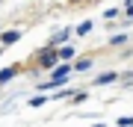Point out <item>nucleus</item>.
<instances>
[{
	"mask_svg": "<svg viewBox=\"0 0 133 127\" xmlns=\"http://www.w3.org/2000/svg\"><path fill=\"white\" fill-rule=\"evenodd\" d=\"M89 30H92V21H83L80 27H77V36H86V33H89Z\"/></svg>",
	"mask_w": 133,
	"mask_h": 127,
	"instance_id": "nucleus-9",
	"label": "nucleus"
},
{
	"mask_svg": "<svg viewBox=\"0 0 133 127\" xmlns=\"http://www.w3.org/2000/svg\"><path fill=\"white\" fill-rule=\"evenodd\" d=\"M59 59H62V56H59V50H56V47H48V50H42V53H38V62H42V68H53Z\"/></svg>",
	"mask_w": 133,
	"mask_h": 127,
	"instance_id": "nucleus-2",
	"label": "nucleus"
},
{
	"mask_svg": "<svg viewBox=\"0 0 133 127\" xmlns=\"http://www.w3.org/2000/svg\"><path fill=\"white\" fill-rule=\"evenodd\" d=\"M44 101H48V98H44V95H36V98H30V106H33V109H36V106H42V104H44Z\"/></svg>",
	"mask_w": 133,
	"mask_h": 127,
	"instance_id": "nucleus-8",
	"label": "nucleus"
},
{
	"mask_svg": "<svg viewBox=\"0 0 133 127\" xmlns=\"http://www.w3.org/2000/svg\"><path fill=\"white\" fill-rule=\"evenodd\" d=\"M92 68V59H80V62H74V71H89Z\"/></svg>",
	"mask_w": 133,
	"mask_h": 127,
	"instance_id": "nucleus-7",
	"label": "nucleus"
},
{
	"mask_svg": "<svg viewBox=\"0 0 133 127\" xmlns=\"http://www.w3.org/2000/svg\"><path fill=\"white\" fill-rule=\"evenodd\" d=\"M74 71V65H59L56 71H53V77H50V83H44L42 89H53V86H59V83H65L68 80V74Z\"/></svg>",
	"mask_w": 133,
	"mask_h": 127,
	"instance_id": "nucleus-1",
	"label": "nucleus"
},
{
	"mask_svg": "<svg viewBox=\"0 0 133 127\" xmlns=\"http://www.w3.org/2000/svg\"><path fill=\"white\" fill-rule=\"evenodd\" d=\"M59 56L62 59H71L74 56V47H59Z\"/></svg>",
	"mask_w": 133,
	"mask_h": 127,
	"instance_id": "nucleus-10",
	"label": "nucleus"
},
{
	"mask_svg": "<svg viewBox=\"0 0 133 127\" xmlns=\"http://www.w3.org/2000/svg\"><path fill=\"white\" fill-rule=\"evenodd\" d=\"M15 74H18V65H15V68H6V71H0V86H3V83H9Z\"/></svg>",
	"mask_w": 133,
	"mask_h": 127,
	"instance_id": "nucleus-5",
	"label": "nucleus"
},
{
	"mask_svg": "<svg viewBox=\"0 0 133 127\" xmlns=\"http://www.w3.org/2000/svg\"><path fill=\"white\" fill-rule=\"evenodd\" d=\"M18 38H21L18 30H9V33H3V36H0V42H3V44H15Z\"/></svg>",
	"mask_w": 133,
	"mask_h": 127,
	"instance_id": "nucleus-4",
	"label": "nucleus"
},
{
	"mask_svg": "<svg viewBox=\"0 0 133 127\" xmlns=\"http://www.w3.org/2000/svg\"><path fill=\"white\" fill-rule=\"evenodd\" d=\"M124 42H127V36H112V44H115V47H121Z\"/></svg>",
	"mask_w": 133,
	"mask_h": 127,
	"instance_id": "nucleus-11",
	"label": "nucleus"
},
{
	"mask_svg": "<svg viewBox=\"0 0 133 127\" xmlns=\"http://www.w3.org/2000/svg\"><path fill=\"white\" fill-rule=\"evenodd\" d=\"M68 36H71V30H59V33H53V38H50V47H62V44H65L68 42Z\"/></svg>",
	"mask_w": 133,
	"mask_h": 127,
	"instance_id": "nucleus-3",
	"label": "nucleus"
},
{
	"mask_svg": "<svg viewBox=\"0 0 133 127\" xmlns=\"http://www.w3.org/2000/svg\"><path fill=\"white\" fill-rule=\"evenodd\" d=\"M107 83H115V74L109 71V74H101L98 80H95V86H107Z\"/></svg>",
	"mask_w": 133,
	"mask_h": 127,
	"instance_id": "nucleus-6",
	"label": "nucleus"
},
{
	"mask_svg": "<svg viewBox=\"0 0 133 127\" xmlns=\"http://www.w3.org/2000/svg\"><path fill=\"white\" fill-rule=\"evenodd\" d=\"M118 124H121V127H133V115H127V118H118Z\"/></svg>",
	"mask_w": 133,
	"mask_h": 127,
	"instance_id": "nucleus-12",
	"label": "nucleus"
}]
</instances>
